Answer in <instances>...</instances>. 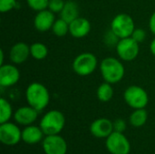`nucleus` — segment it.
<instances>
[{"label":"nucleus","instance_id":"nucleus-27","mask_svg":"<svg viewBox=\"0 0 155 154\" xmlns=\"http://www.w3.org/2000/svg\"><path fill=\"white\" fill-rule=\"evenodd\" d=\"M119 38L118 36L110 29L104 35V43L108 45V46H116L117 43L119 42Z\"/></svg>","mask_w":155,"mask_h":154},{"label":"nucleus","instance_id":"nucleus-4","mask_svg":"<svg viewBox=\"0 0 155 154\" xmlns=\"http://www.w3.org/2000/svg\"><path fill=\"white\" fill-rule=\"evenodd\" d=\"M98 66L97 57L90 52L78 54L73 61L72 68L79 76H88L94 74Z\"/></svg>","mask_w":155,"mask_h":154},{"label":"nucleus","instance_id":"nucleus-22","mask_svg":"<svg viewBox=\"0 0 155 154\" xmlns=\"http://www.w3.org/2000/svg\"><path fill=\"white\" fill-rule=\"evenodd\" d=\"M13 116V108L11 103L5 98L0 99V123L9 122Z\"/></svg>","mask_w":155,"mask_h":154},{"label":"nucleus","instance_id":"nucleus-18","mask_svg":"<svg viewBox=\"0 0 155 154\" xmlns=\"http://www.w3.org/2000/svg\"><path fill=\"white\" fill-rule=\"evenodd\" d=\"M60 17L64 20H65L67 23H71L80 15V9L78 4L74 0H67L65 1L64 6L61 13L59 14Z\"/></svg>","mask_w":155,"mask_h":154},{"label":"nucleus","instance_id":"nucleus-31","mask_svg":"<svg viewBox=\"0 0 155 154\" xmlns=\"http://www.w3.org/2000/svg\"><path fill=\"white\" fill-rule=\"evenodd\" d=\"M150 52L153 55L155 56V37L150 43Z\"/></svg>","mask_w":155,"mask_h":154},{"label":"nucleus","instance_id":"nucleus-32","mask_svg":"<svg viewBox=\"0 0 155 154\" xmlns=\"http://www.w3.org/2000/svg\"><path fill=\"white\" fill-rule=\"evenodd\" d=\"M4 60H5L4 51L1 49V50H0V65H3V64H4Z\"/></svg>","mask_w":155,"mask_h":154},{"label":"nucleus","instance_id":"nucleus-25","mask_svg":"<svg viewBox=\"0 0 155 154\" xmlns=\"http://www.w3.org/2000/svg\"><path fill=\"white\" fill-rule=\"evenodd\" d=\"M64 0H49L47 9H49L54 14H60L64 6Z\"/></svg>","mask_w":155,"mask_h":154},{"label":"nucleus","instance_id":"nucleus-13","mask_svg":"<svg viewBox=\"0 0 155 154\" xmlns=\"http://www.w3.org/2000/svg\"><path fill=\"white\" fill-rule=\"evenodd\" d=\"M54 21V13H53L49 9H45L36 13L34 18V26L38 32H48L52 29Z\"/></svg>","mask_w":155,"mask_h":154},{"label":"nucleus","instance_id":"nucleus-20","mask_svg":"<svg viewBox=\"0 0 155 154\" xmlns=\"http://www.w3.org/2000/svg\"><path fill=\"white\" fill-rule=\"evenodd\" d=\"M97 98L102 103H107L112 100L114 96V88L111 84L109 83H103L101 84L96 91Z\"/></svg>","mask_w":155,"mask_h":154},{"label":"nucleus","instance_id":"nucleus-26","mask_svg":"<svg viewBox=\"0 0 155 154\" xmlns=\"http://www.w3.org/2000/svg\"><path fill=\"white\" fill-rule=\"evenodd\" d=\"M17 0H0V12L7 13L15 8Z\"/></svg>","mask_w":155,"mask_h":154},{"label":"nucleus","instance_id":"nucleus-19","mask_svg":"<svg viewBox=\"0 0 155 154\" xmlns=\"http://www.w3.org/2000/svg\"><path fill=\"white\" fill-rule=\"evenodd\" d=\"M148 119V113L145 108L135 109L129 117V122L132 126L139 128L143 126Z\"/></svg>","mask_w":155,"mask_h":154},{"label":"nucleus","instance_id":"nucleus-7","mask_svg":"<svg viewBox=\"0 0 155 154\" xmlns=\"http://www.w3.org/2000/svg\"><path fill=\"white\" fill-rule=\"evenodd\" d=\"M115 49L119 59L124 62H132L135 60L140 52L139 43L132 37L120 39L115 46Z\"/></svg>","mask_w":155,"mask_h":154},{"label":"nucleus","instance_id":"nucleus-11","mask_svg":"<svg viewBox=\"0 0 155 154\" xmlns=\"http://www.w3.org/2000/svg\"><path fill=\"white\" fill-rule=\"evenodd\" d=\"M20 80V71L14 64L0 65V86L8 88L16 84Z\"/></svg>","mask_w":155,"mask_h":154},{"label":"nucleus","instance_id":"nucleus-1","mask_svg":"<svg viewBox=\"0 0 155 154\" xmlns=\"http://www.w3.org/2000/svg\"><path fill=\"white\" fill-rule=\"evenodd\" d=\"M25 100L28 105L37 112L45 110L50 103V93L41 83H32L25 89Z\"/></svg>","mask_w":155,"mask_h":154},{"label":"nucleus","instance_id":"nucleus-9","mask_svg":"<svg viewBox=\"0 0 155 154\" xmlns=\"http://www.w3.org/2000/svg\"><path fill=\"white\" fill-rule=\"evenodd\" d=\"M22 140V131L14 123H0V142L6 146H15Z\"/></svg>","mask_w":155,"mask_h":154},{"label":"nucleus","instance_id":"nucleus-5","mask_svg":"<svg viewBox=\"0 0 155 154\" xmlns=\"http://www.w3.org/2000/svg\"><path fill=\"white\" fill-rule=\"evenodd\" d=\"M110 29L118 36L119 39L131 37L134 30L135 29L134 21L130 15L121 13L113 18Z\"/></svg>","mask_w":155,"mask_h":154},{"label":"nucleus","instance_id":"nucleus-30","mask_svg":"<svg viewBox=\"0 0 155 154\" xmlns=\"http://www.w3.org/2000/svg\"><path fill=\"white\" fill-rule=\"evenodd\" d=\"M149 29L151 31L152 34H153L155 35V11L152 14V15L150 16L149 19Z\"/></svg>","mask_w":155,"mask_h":154},{"label":"nucleus","instance_id":"nucleus-12","mask_svg":"<svg viewBox=\"0 0 155 154\" xmlns=\"http://www.w3.org/2000/svg\"><path fill=\"white\" fill-rule=\"evenodd\" d=\"M113 132V122L107 118H98L90 125L91 134L98 139H106Z\"/></svg>","mask_w":155,"mask_h":154},{"label":"nucleus","instance_id":"nucleus-6","mask_svg":"<svg viewBox=\"0 0 155 154\" xmlns=\"http://www.w3.org/2000/svg\"><path fill=\"white\" fill-rule=\"evenodd\" d=\"M124 99L127 105L133 109L145 108L149 103L147 92L139 85H130L124 93Z\"/></svg>","mask_w":155,"mask_h":154},{"label":"nucleus","instance_id":"nucleus-17","mask_svg":"<svg viewBox=\"0 0 155 154\" xmlns=\"http://www.w3.org/2000/svg\"><path fill=\"white\" fill-rule=\"evenodd\" d=\"M45 136V135L40 126L31 124L25 126V128L22 130V141L25 144H37L44 140Z\"/></svg>","mask_w":155,"mask_h":154},{"label":"nucleus","instance_id":"nucleus-14","mask_svg":"<svg viewBox=\"0 0 155 154\" xmlns=\"http://www.w3.org/2000/svg\"><path fill=\"white\" fill-rule=\"evenodd\" d=\"M31 56L30 45L25 42H17L9 50V59L14 64H21Z\"/></svg>","mask_w":155,"mask_h":154},{"label":"nucleus","instance_id":"nucleus-3","mask_svg":"<svg viewBox=\"0 0 155 154\" xmlns=\"http://www.w3.org/2000/svg\"><path fill=\"white\" fill-rule=\"evenodd\" d=\"M39 126L45 135L60 134L65 126V117L64 113L58 110L48 111L42 117Z\"/></svg>","mask_w":155,"mask_h":154},{"label":"nucleus","instance_id":"nucleus-10","mask_svg":"<svg viewBox=\"0 0 155 154\" xmlns=\"http://www.w3.org/2000/svg\"><path fill=\"white\" fill-rule=\"evenodd\" d=\"M42 147L45 154H66L68 149L66 141L59 134L45 135Z\"/></svg>","mask_w":155,"mask_h":154},{"label":"nucleus","instance_id":"nucleus-8","mask_svg":"<svg viewBox=\"0 0 155 154\" xmlns=\"http://www.w3.org/2000/svg\"><path fill=\"white\" fill-rule=\"evenodd\" d=\"M105 147L111 154H129L131 143L123 133L113 132L105 141Z\"/></svg>","mask_w":155,"mask_h":154},{"label":"nucleus","instance_id":"nucleus-24","mask_svg":"<svg viewBox=\"0 0 155 154\" xmlns=\"http://www.w3.org/2000/svg\"><path fill=\"white\" fill-rule=\"evenodd\" d=\"M26 4L32 10L39 12L48 8L49 0H26Z\"/></svg>","mask_w":155,"mask_h":154},{"label":"nucleus","instance_id":"nucleus-16","mask_svg":"<svg viewBox=\"0 0 155 154\" xmlns=\"http://www.w3.org/2000/svg\"><path fill=\"white\" fill-rule=\"evenodd\" d=\"M91 31V23L87 18L79 16L69 24V34L76 39L84 38Z\"/></svg>","mask_w":155,"mask_h":154},{"label":"nucleus","instance_id":"nucleus-23","mask_svg":"<svg viewBox=\"0 0 155 154\" xmlns=\"http://www.w3.org/2000/svg\"><path fill=\"white\" fill-rule=\"evenodd\" d=\"M51 30L53 34L57 37H64L67 34H69V23L60 17L58 19H55Z\"/></svg>","mask_w":155,"mask_h":154},{"label":"nucleus","instance_id":"nucleus-2","mask_svg":"<svg viewBox=\"0 0 155 154\" xmlns=\"http://www.w3.org/2000/svg\"><path fill=\"white\" fill-rule=\"evenodd\" d=\"M99 68L104 82L111 84L120 83L124 77L125 68L121 59L113 56L105 57L100 63Z\"/></svg>","mask_w":155,"mask_h":154},{"label":"nucleus","instance_id":"nucleus-15","mask_svg":"<svg viewBox=\"0 0 155 154\" xmlns=\"http://www.w3.org/2000/svg\"><path fill=\"white\" fill-rule=\"evenodd\" d=\"M38 113L39 112H37L30 105L22 106L15 110L14 113V119L17 124L28 126L33 124L37 120Z\"/></svg>","mask_w":155,"mask_h":154},{"label":"nucleus","instance_id":"nucleus-29","mask_svg":"<svg viewBox=\"0 0 155 154\" xmlns=\"http://www.w3.org/2000/svg\"><path fill=\"white\" fill-rule=\"evenodd\" d=\"M114 124V132H117V133H123L126 130L127 124L126 122L124 119H116L113 122Z\"/></svg>","mask_w":155,"mask_h":154},{"label":"nucleus","instance_id":"nucleus-21","mask_svg":"<svg viewBox=\"0 0 155 154\" xmlns=\"http://www.w3.org/2000/svg\"><path fill=\"white\" fill-rule=\"evenodd\" d=\"M30 53L34 59L41 61L45 59L48 55V48L45 44L41 42H35L30 45Z\"/></svg>","mask_w":155,"mask_h":154},{"label":"nucleus","instance_id":"nucleus-28","mask_svg":"<svg viewBox=\"0 0 155 154\" xmlns=\"http://www.w3.org/2000/svg\"><path fill=\"white\" fill-rule=\"evenodd\" d=\"M131 37L134 40H135L137 43H139V44L143 43L145 40V38H146V32H145V30L143 28H141V27L136 28L135 27V29L134 30Z\"/></svg>","mask_w":155,"mask_h":154}]
</instances>
